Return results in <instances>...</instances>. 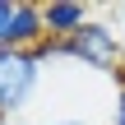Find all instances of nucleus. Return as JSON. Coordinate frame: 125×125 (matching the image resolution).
Here are the masks:
<instances>
[{"label": "nucleus", "mask_w": 125, "mask_h": 125, "mask_svg": "<svg viewBox=\"0 0 125 125\" xmlns=\"http://www.w3.org/2000/svg\"><path fill=\"white\" fill-rule=\"evenodd\" d=\"M42 60L32 51H5L0 46V121L5 116H28L37 88H42Z\"/></svg>", "instance_id": "f257e3e1"}, {"label": "nucleus", "mask_w": 125, "mask_h": 125, "mask_svg": "<svg viewBox=\"0 0 125 125\" xmlns=\"http://www.w3.org/2000/svg\"><path fill=\"white\" fill-rule=\"evenodd\" d=\"M60 51H65V60H74V65H88V70H97V74H116L121 79V37H116V28L111 23H102V19H88L74 37H65L60 42Z\"/></svg>", "instance_id": "f03ea898"}, {"label": "nucleus", "mask_w": 125, "mask_h": 125, "mask_svg": "<svg viewBox=\"0 0 125 125\" xmlns=\"http://www.w3.org/2000/svg\"><path fill=\"white\" fill-rule=\"evenodd\" d=\"M42 42H46V19H42V5L19 0V5H14V19H9L5 37H0V46H5V51H32V46H42Z\"/></svg>", "instance_id": "7ed1b4c3"}, {"label": "nucleus", "mask_w": 125, "mask_h": 125, "mask_svg": "<svg viewBox=\"0 0 125 125\" xmlns=\"http://www.w3.org/2000/svg\"><path fill=\"white\" fill-rule=\"evenodd\" d=\"M42 19H46V37L65 42V37H74V32L88 23V5H74V0H56V5H42Z\"/></svg>", "instance_id": "20e7f679"}, {"label": "nucleus", "mask_w": 125, "mask_h": 125, "mask_svg": "<svg viewBox=\"0 0 125 125\" xmlns=\"http://www.w3.org/2000/svg\"><path fill=\"white\" fill-rule=\"evenodd\" d=\"M111 125H125V88L116 93V102H111Z\"/></svg>", "instance_id": "39448f33"}, {"label": "nucleus", "mask_w": 125, "mask_h": 125, "mask_svg": "<svg viewBox=\"0 0 125 125\" xmlns=\"http://www.w3.org/2000/svg\"><path fill=\"white\" fill-rule=\"evenodd\" d=\"M9 19H14V0H0V37H5V28H9Z\"/></svg>", "instance_id": "423d86ee"}, {"label": "nucleus", "mask_w": 125, "mask_h": 125, "mask_svg": "<svg viewBox=\"0 0 125 125\" xmlns=\"http://www.w3.org/2000/svg\"><path fill=\"white\" fill-rule=\"evenodd\" d=\"M42 125H88V121H79V116H56V121H42Z\"/></svg>", "instance_id": "0eeeda50"}, {"label": "nucleus", "mask_w": 125, "mask_h": 125, "mask_svg": "<svg viewBox=\"0 0 125 125\" xmlns=\"http://www.w3.org/2000/svg\"><path fill=\"white\" fill-rule=\"evenodd\" d=\"M0 125H32V121H28V116H5Z\"/></svg>", "instance_id": "6e6552de"}]
</instances>
